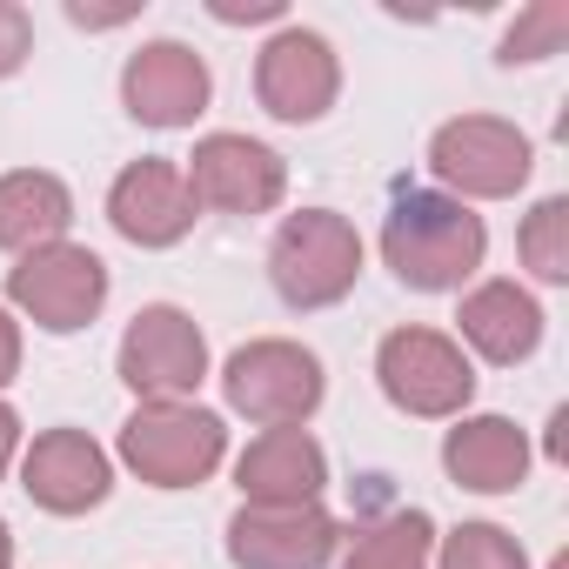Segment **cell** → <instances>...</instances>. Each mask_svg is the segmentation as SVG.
Listing matches in <instances>:
<instances>
[{"label":"cell","mask_w":569,"mask_h":569,"mask_svg":"<svg viewBox=\"0 0 569 569\" xmlns=\"http://www.w3.org/2000/svg\"><path fill=\"white\" fill-rule=\"evenodd\" d=\"M516 248H522V268H529L536 281H569V194L536 201V208L522 214Z\"/></svg>","instance_id":"obj_20"},{"label":"cell","mask_w":569,"mask_h":569,"mask_svg":"<svg viewBox=\"0 0 569 569\" xmlns=\"http://www.w3.org/2000/svg\"><path fill=\"white\" fill-rule=\"evenodd\" d=\"M68 221H74V194L61 174H41V168L0 174V248L8 254L68 241Z\"/></svg>","instance_id":"obj_18"},{"label":"cell","mask_w":569,"mask_h":569,"mask_svg":"<svg viewBox=\"0 0 569 569\" xmlns=\"http://www.w3.org/2000/svg\"><path fill=\"white\" fill-rule=\"evenodd\" d=\"M342 529L322 502H296V509H254L241 502L228 522V562L234 569H322L336 562Z\"/></svg>","instance_id":"obj_11"},{"label":"cell","mask_w":569,"mask_h":569,"mask_svg":"<svg viewBox=\"0 0 569 569\" xmlns=\"http://www.w3.org/2000/svg\"><path fill=\"white\" fill-rule=\"evenodd\" d=\"M21 376V329H14V316L0 309V389H8Z\"/></svg>","instance_id":"obj_25"},{"label":"cell","mask_w":569,"mask_h":569,"mask_svg":"<svg viewBox=\"0 0 569 569\" xmlns=\"http://www.w3.org/2000/svg\"><path fill=\"white\" fill-rule=\"evenodd\" d=\"M181 174H188L194 208H208V214H268L289 194L281 154L248 141V134H201Z\"/></svg>","instance_id":"obj_9"},{"label":"cell","mask_w":569,"mask_h":569,"mask_svg":"<svg viewBox=\"0 0 569 569\" xmlns=\"http://www.w3.org/2000/svg\"><path fill=\"white\" fill-rule=\"evenodd\" d=\"M114 369L141 402H188L201 389V376H208V336L194 329L188 309L154 302V309H141L128 322Z\"/></svg>","instance_id":"obj_8"},{"label":"cell","mask_w":569,"mask_h":569,"mask_svg":"<svg viewBox=\"0 0 569 569\" xmlns=\"http://www.w3.org/2000/svg\"><path fill=\"white\" fill-rule=\"evenodd\" d=\"M482 254H489V228L456 194L409 188L382 214V261L396 268V281H402V289H416V296L462 289V281L482 268Z\"/></svg>","instance_id":"obj_1"},{"label":"cell","mask_w":569,"mask_h":569,"mask_svg":"<svg viewBox=\"0 0 569 569\" xmlns=\"http://www.w3.org/2000/svg\"><path fill=\"white\" fill-rule=\"evenodd\" d=\"M436 569H529V556H522V542H516L509 529H496V522H462V529L442 536Z\"/></svg>","instance_id":"obj_21"},{"label":"cell","mask_w":569,"mask_h":569,"mask_svg":"<svg viewBox=\"0 0 569 569\" xmlns=\"http://www.w3.org/2000/svg\"><path fill=\"white\" fill-rule=\"evenodd\" d=\"M376 382L402 416H422V422H449L476 396V369L462 342H449L442 329H389L376 349Z\"/></svg>","instance_id":"obj_7"},{"label":"cell","mask_w":569,"mask_h":569,"mask_svg":"<svg viewBox=\"0 0 569 569\" xmlns=\"http://www.w3.org/2000/svg\"><path fill=\"white\" fill-rule=\"evenodd\" d=\"M8 302L48 336H81L108 309V261L94 248H81V241L28 248L8 268Z\"/></svg>","instance_id":"obj_4"},{"label":"cell","mask_w":569,"mask_h":569,"mask_svg":"<svg viewBox=\"0 0 569 569\" xmlns=\"http://www.w3.org/2000/svg\"><path fill=\"white\" fill-rule=\"evenodd\" d=\"M456 322H462V342L496 369H516L542 349V309L516 281H482V289H469Z\"/></svg>","instance_id":"obj_17"},{"label":"cell","mask_w":569,"mask_h":569,"mask_svg":"<svg viewBox=\"0 0 569 569\" xmlns=\"http://www.w3.org/2000/svg\"><path fill=\"white\" fill-rule=\"evenodd\" d=\"M562 41H569V0H536V8H522L516 14V28L502 34V68H529V61H549V54H562Z\"/></svg>","instance_id":"obj_22"},{"label":"cell","mask_w":569,"mask_h":569,"mask_svg":"<svg viewBox=\"0 0 569 569\" xmlns=\"http://www.w3.org/2000/svg\"><path fill=\"white\" fill-rule=\"evenodd\" d=\"M208 94H214L208 61L188 41H148L121 68V101H128V114L141 128H194V114L208 108Z\"/></svg>","instance_id":"obj_14"},{"label":"cell","mask_w":569,"mask_h":569,"mask_svg":"<svg viewBox=\"0 0 569 569\" xmlns=\"http://www.w3.org/2000/svg\"><path fill=\"white\" fill-rule=\"evenodd\" d=\"M228 456V429L194 402H141L121 422V462L148 489H201Z\"/></svg>","instance_id":"obj_3"},{"label":"cell","mask_w":569,"mask_h":569,"mask_svg":"<svg viewBox=\"0 0 569 569\" xmlns=\"http://www.w3.org/2000/svg\"><path fill=\"white\" fill-rule=\"evenodd\" d=\"M14 449H21V416L0 402V476H8V462H14Z\"/></svg>","instance_id":"obj_26"},{"label":"cell","mask_w":569,"mask_h":569,"mask_svg":"<svg viewBox=\"0 0 569 569\" xmlns=\"http://www.w3.org/2000/svg\"><path fill=\"white\" fill-rule=\"evenodd\" d=\"M562 429H569V409H556V416H549V462H562V449H569V436H562Z\"/></svg>","instance_id":"obj_27"},{"label":"cell","mask_w":569,"mask_h":569,"mask_svg":"<svg viewBox=\"0 0 569 569\" xmlns=\"http://www.w3.org/2000/svg\"><path fill=\"white\" fill-rule=\"evenodd\" d=\"M429 168L436 181L469 208V201H509L529 168H536V148L516 121H496V114H462V121H442L436 141H429Z\"/></svg>","instance_id":"obj_6"},{"label":"cell","mask_w":569,"mask_h":569,"mask_svg":"<svg viewBox=\"0 0 569 569\" xmlns=\"http://www.w3.org/2000/svg\"><path fill=\"white\" fill-rule=\"evenodd\" d=\"M214 21H281V0H214Z\"/></svg>","instance_id":"obj_24"},{"label":"cell","mask_w":569,"mask_h":569,"mask_svg":"<svg viewBox=\"0 0 569 569\" xmlns=\"http://www.w3.org/2000/svg\"><path fill=\"white\" fill-rule=\"evenodd\" d=\"M0 569H14V536H8V522H0Z\"/></svg>","instance_id":"obj_28"},{"label":"cell","mask_w":569,"mask_h":569,"mask_svg":"<svg viewBox=\"0 0 569 569\" xmlns=\"http://www.w3.org/2000/svg\"><path fill=\"white\" fill-rule=\"evenodd\" d=\"M21 489H28V502L48 509V516H88V509L108 502L114 462H108V449H101L88 429H48V436H34V449L21 456Z\"/></svg>","instance_id":"obj_13"},{"label":"cell","mask_w":569,"mask_h":569,"mask_svg":"<svg viewBox=\"0 0 569 569\" xmlns=\"http://www.w3.org/2000/svg\"><path fill=\"white\" fill-rule=\"evenodd\" d=\"M194 194H188V174H181V161H168V154H141V161H128L121 174H114V188H108V221H114V234L121 241H134V248H174L188 228H194Z\"/></svg>","instance_id":"obj_12"},{"label":"cell","mask_w":569,"mask_h":569,"mask_svg":"<svg viewBox=\"0 0 569 569\" xmlns=\"http://www.w3.org/2000/svg\"><path fill=\"white\" fill-rule=\"evenodd\" d=\"M329 482V456L309 429H261L241 462H234V489L254 509H296V502H322Z\"/></svg>","instance_id":"obj_15"},{"label":"cell","mask_w":569,"mask_h":569,"mask_svg":"<svg viewBox=\"0 0 569 569\" xmlns=\"http://www.w3.org/2000/svg\"><path fill=\"white\" fill-rule=\"evenodd\" d=\"M442 469L456 489L476 496H509L529 476V436L509 416H469L442 436Z\"/></svg>","instance_id":"obj_16"},{"label":"cell","mask_w":569,"mask_h":569,"mask_svg":"<svg viewBox=\"0 0 569 569\" xmlns=\"http://www.w3.org/2000/svg\"><path fill=\"white\" fill-rule=\"evenodd\" d=\"M34 54V21L28 8H14V0H0V81L21 74V61Z\"/></svg>","instance_id":"obj_23"},{"label":"cell","mask_w":569,"mask_h":569,"mask_svg":"<svg viewBox=\"0 0 569 569\" xmlns=\"http://www.w3.org/2000/svg\"><path fill=\"white\" fill-rule=\"evenodd\" d=\"M362 274V234L336 208H302L268 241V281L289 309H336Z\"/></svg>","instance_id":"obj_2"},{"label":"cell","mask_w":569,"mask_h":569,"mask_svg":"<svg viewBox=\"0 0 569 569\" xmlns=\"http://www.w3.org/2000/svg\"><path fill=\"white\" fill-rule=\"evenodd\" d=\"M429 556H436V522L422 509H389L356 529L342 569H429Z\"/></svg>","instance_id":"obj_19"},{"label":"cell","mask_w":569,"mask_h":569,"mask_svg":"<svg viewBox=\"0 0 569 569\" xmlns=\"http://www.w3.org/2000/svg\"><path fill=\"white\" fill-rule=\"evenodd\" d=\"M322 362L302 349V342H248L228 356L221 369V396L234 416H248L254 429H302L316 409H322Z\"/></svg>","instance_id":"obj_5"},{"label":"cell","mask_w":569,"mask_h":569,"mask_svg":"<svg viewBox=\"0 0 569 569\" xmlns=\"http://www.w3.org/2000/svg\"><path fill=\"white\" fill-rule=\"evenodd\" d=\"M549 569H569V556H556V562H549Z\"/></svg>","instance_id":"obj_29"},{"label":"cell","mask_w":569,"mask_h":569,"mask_svg":"<svg viewBox=\"0 0 569 569\" xmlns=\"http://www.w3.org/2000/svg\"><path fill=\"white\" fill-rule=\"evenodd\" d=\"M336 94H342V61L316 28H281L254 54V101L274 121L309 128V121H322L336 108Z\"/></svg>","instance_id":"obj_10"}]
</instances>
